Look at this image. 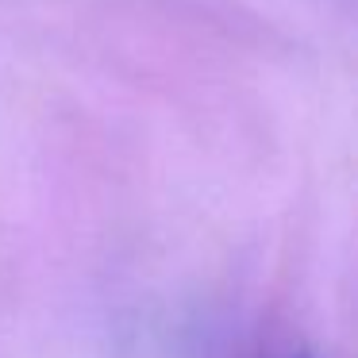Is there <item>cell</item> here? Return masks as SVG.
<instances>
[{"label": "cell", "instance_id": "cell-1", "mask_svg": "<svg viewBox=\"0 0 358 358\" xmlns=\"http://www.w3.org/2000/svg\"><path fill=\"white\" fill-rule=\"evenodd\" d=\"M296 358H312V355H296Z\"/></svg>", "mask_w": 358, "mask_h": 358}]
</instances>
